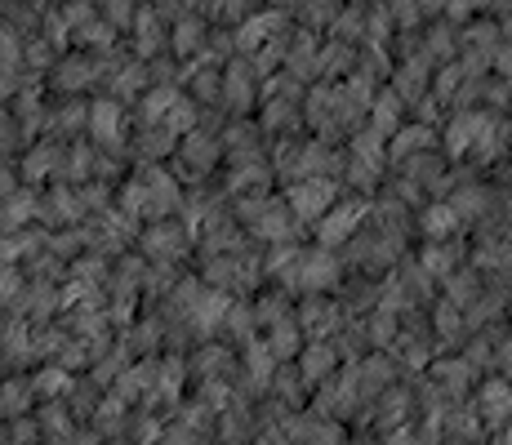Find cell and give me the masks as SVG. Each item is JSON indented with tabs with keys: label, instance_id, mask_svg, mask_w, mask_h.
Wrapping results in <instances>:
<instances>
[{
	"label": "cell",
	"instance_id": "cell-1",
	"mask_svg": "<svg viewBox=\"0 0 512 445\" xmlns=\"http://www.w3.org/2000/svg\"><path fill=\"white\" fill-rule=\"evenodd\" d=\"M285 205H290L299 219H317V214H326L334 205V183H326L321 174L303 178V183H294L290 192H285Z\"/></svg>",
	"mask_w": 512,
	"mask_h": 445
},
{
	"label": "cell",
	"instance_id": "cell-2",
	"mask_svg": "<svg viewBox=\"0 0 512 445\" xmlns=\"http://www.w3.org/2000/svg\"><path fill=\"white\" fill-rule=\"evenodd\" d=\"M334 276H339V267H334V254H308L303 259V272H299V281L303 285H312V290H321V285H334Z\"/></svg>",
	"mask_w": 512,
	"mask_h": 445
},
{
	"label": "cell",
	"instance_id": "cell-3",
	"mask_svg": "<svg viewBox=\"0 0 512 445\" xmlns=\"http://www.w3.org/2000/svg\"><path fill=\"white\" fill-rule=\"evenodd\" d=\"M183 156H187V165L192 170H210L214 165V156H219V138H205V134H187V143H183Z\"/></svg>",
	"mask_w": 512,
	"mask_h": 445
},
{
	"label": "cell",
	"instance_id": "cell-4",
	"mask_svg": "<svg viewBox=\"0 0 512 445\" xmlns=\"http://www.w3.org/2000/svg\"><path fill=\"white\" fill-rule=\"evenodd\" d=\"M352 227H357V210H334V214H326V219H321V245H334V241H348L352 236Z\"/></svg>",
	"mask_w": 512,
	"mask_h": 445
},
{
	"label": "cell",
	"instance_id": "cell-5",
	"mask_svg": "<svg viewBox=\"0 0 512 445\" xmlns=\"http://www.w3.org/2000/svg\"><path fill=\"white\" fill-rule=\"evenodd\" d=\"M330 365H334V348H326V343H312V348H308V361H303L308 379H326L321 370H330Z\"/></svg>",
	"mask_w": 512,
	"mask_h": 445
},
{
	"label": "cell",
	"instance_id": "cell-6",
	"mask_svg": "<svg viewBox=\"0 0 512 445\" xmlns=\"http://www.w3.org/2000/svg\"><path fill=\"white\" fill-rule=\"evenodd\" d=\"M201 36H205V27L196 23V18H187L179 32H174V49H179V54H192V49L201 45Z\"/></svg>",
	"mask_w": 512,
	"mask_h": 445
},
{
	"label": "cell",
	"instance_id": "cell-7",
	"mask_svg": "<svg viewBox=\"0 0 512 445\" xmlns=\"http://www.w3.org/2000/svg\"><path fill=\"white\" fill-rule=\"evenodd\" d=\"M130 14H139V9H134V0H103V23L107 27H125L130 23Z\"/></svg>",
	"mask_w": 512,
	"mask_h": 445
},
{
	"label": "cell",
	"instance_id": "cell-8",
	"mask_svg": "<svg viewBox=\"0 0 512 445\" xmlns=\"http://www.w3.org/2000/svg\"><path fill=\"white\" fill-rule=\"evenodd\" d=\"M94 130H98V138H116L121 134V112H107V107H94Z\"/></svg>",
	"mask_w": 512,
	"mask_h": 445
},
{
	"label": "cell",
	"instance_id": "cell-9",
	"mask_svg": "<svg viewBox=\"0 0 512 445\" xmlns=\"http://www.w3.org/2000/svg\"><path fill=\"white\" fill-rule=\"evenodd\" d=\"M27 405H32V388H27V383H9L5 388V410L9 414H27Z\"/></svg>",
	"mask_w": 512,
	"mask_h": 445
},
{
	"label": "cell",
	"instance_id": "cell-10",
	"mask_svg": "<svg viewBox=\"0 0 512 445\" xmlns=\"http://www.w3.org/2000/svg\"><path fill=\"white\" fill-rule=\"evenodd\" d=\"M49 156H54V147H36V152L27 156L23 174H27V178H36V174H49V170H54V161H49Z\"/></svg>",
	"mask_w": 512,
	"mask_h": 445
}]
</instances>
